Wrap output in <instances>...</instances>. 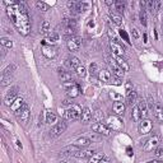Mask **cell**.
I'll use <instances>...</instances> for the list:
<instances>
[{"label": "cell", "mask_w": 163, "mask_h": 163, "mask_svg": "<svg viewBox=\"0 0 163 163\" xmlns=\"http://www.w3.org/2000/svg\"><path fill=\"white\" fill-rule=\"evenodd\" d=\"M6 13L10 18L12 23L15 25V28L19 31L21 35L27 36L31 31V23L28 17V9L23 3L19 2H5Z\"/></svg>", "instance_id": "cell-1"}, {"label": "cell", "mask_w": 163, "mask_h": 163, "mask_svg": "<svg viewBox=\"0 0 163 163\" xmlns=\"http://www.w3.org/2000/svg\"><path fill=\"white\" fill-rule=\"evenodd\" d=\"M82 108L80 106L78 105H72V107L69 110H66L64 112V116L68 118V120H76V118H80L82 116Z\"/></svg>", "instance_id": "cell-2"}, {"label": "cell", "mask_w": 163, "mask_h": 163, "mask_svg": "<svg viewBox=\"0 0 163 163\" xmlns=\"http://www.w3.org/2000/svg\"><path fill=\"white\" fill-rule=\"evenodd\" d=\"M159 143H161V139L158 135H154L152 138H149L147 140V143L144 144V150L145 152H153L154 149H157L159 147Z\"/></svg>", "instance_id": "cell-3"}, {"label": "cell", "mask_w": 163, "mask_h": 163, "mask_svg": "<svg viewBox=\"0 0 163 163\" xmlns=\"http://www.w3.org/2000/svg\"><path fill=\"white\" fill-rule=\"evenodd\" d=\"M92 130L94 133L101 134V135H105V136H108L111 134V129L106 124H102V122H94L92 125Z\"/></svg>", "instance_id": "cell-4"}, {"label": "cell", "mask_w": 163, "mask_h": 163, "mask_svg": "<svg viewBox=\"0 0 163 163\" xmlns=\"http://www.w3.org/2000/svg\"><path fill=\"white\" fill-rule=\"evenodd\" d=\"M138 129H139V133L142 135L149 134L152 131V129H153V122L150 121V120H148V118H143V120H140V121H139Z\"/></svg>", "instance_id": "cell-5"}, {"label": "cell", "mask_w": 163, "mask_h": 163, "mask_svg": "<svg viewBox=\"0 0 163 163\" xmlns=\"http://www.w3.org/2000/svg\"><path fill=\"white\" fill-rule=\"evenodd\" d=\"M107 126L111 130H120L122 127V122L117 116H110L107 118Z\"/></svg>", "instance_id": "cell-6"}, {"label": "cell", "mask_w": 163, "mask_h": 163, "mask_svg": "<svg viewBox=\"0 0 163 163\" xmlns=\"http://www.w3.org/2000/svg\"><path fill=\"white\" fill-rule=\"evenodd\" d=\"M17 94H18V87H12L10 91L6 93L5 99H4L6 106H12L13 105V102L18 98V97H17Z\"/></svg>", "instance_id": "cell-7"}, {"label": "cell", "mask_w": 163, "mask_h": 163, "mask_svg": "<svg viewBox=\"0 0 163 163\" xmlns=\"http://www.w3.org/2000/svg\"><path fill=\"white\" fill-rule=\"evenodd\" d=\"M66 127H68V125H66V122H65V121L57 122V124L54 126V129H52V130H51L50 133H51V135H52V136H60L61 134H64V133H65Z\"/></svg>", "instance_id": "cell-8"}, {"label": "cell", "mask_w": 163, "mask_h": 163, "mask_svg": "<svg viewBox=\"0 0 163 163\" xmlns=\"http://www.w3.org/2000/svg\"><path fill=\"white\" fill-rule=\"evenodd\" d=\"M80 46H82V38L76 37V36L70 37L69 41H68V47H69L70 51H78L80 49Z\"/></svg>", "instance_id": "cell-9"}, {"label": "cell", "mask_w": 163, "mask_h": 163, "mask_svg": "<svg viewBox=\"0 0 163 163\" xmlns=\"http://www.w3.org/2000/svg\"><path fill=\"white\" fill-rule=\"evenodd\" d=\"M108 65L111 66V69H112V73H114V75L116 76V78H120V79H121L122 76H124V73H125V72L117 65V63L115 61V60H108Z\"/></svg>", "instance_id": "cell-10"}, {"label": "cell", "mask_w": 163, "mask_h": 163, "mask_svg": "<svg viewBox=\"0 0 163 163\" xmlns=\"http://www.w3.org/2000/svg\"><path fill=\"white\" fill-rule=\"evenodd\" d=\"M110 49H111V52H112L115 56H122L124 52H125L122 45L117 44V42H111V44H110Z\"/></svg>", "instance_id": "cell-11"}, {"label": "cell", "mask_w": 163, "mask_h": 163, "mask_svg": "<svg viewBox=\"0 0 163 163\" xmlns=\"http://www.w3.org/2000/svg\"><path fill=\"white\" fill-rule=\"evenodd\" d=\"M125 110H126V106H125V103L124 102H115V103L112 105V111L117 115V116H121V115H124V112H125Z\"/></svg>", "instance_id": "cell-12"}, {"label": "cell", "mask_w": 163, "mask_h": 163, "mask_svg": "<svg viewBox=\"0 0 163 163\" xmlns=\"http://www.w3.org/2000/svg\"><path fill=\"white\" fill-rule=\"evenodd\" d=\"M80 150V148L79 147H76L75 144H73V145H69V147H66V148H64L61 152H60V154L61 156H70V154H74L76 153V152H79Z\"/></svg>", "instance_id": "cell-13"}, {"label": "cell", "mask_w": 163, "mask_h": 163, "mask_svg": "<svg viewBox=\"0 0 163 163\" xmlns=\"http://www.w3.org/2000/svg\"><path fill=\"white\" fill-rule=\"evenodd\" d=\"M138 107H139V110H140L142 120H143V118H147V117H148V115H149V112H148V106H147V102H145V101H143V99H140V101L138 102Z\"/></svg>", "instance_id": "cell-14"}, {"label": "cell", "mask_w": 163, "mask_h": 163, "mask_svg": "<svg viewBox=\"0 0 163 163\" xmlns=\"http://www.w3.org/2000/svg\"><path fill=\"white\" fill-rule=\"evenodd\" d=\"M92 117H93V112L91 111V108L85 107V108L83 110V112H82V116H80L82 122H83V124H87L88 121H91V120H92Z\"/></svg>", "instance_id": "cell-15"}, {"label": "cell", "mask_w": 163, "mask_h": 163, "mask_svg": "<svg viewBox=\"0 0 163 163\" xmlns=\"http://www.w3.org/2000/svg\"><path fill=\"white\" fill-rule=\"evenodd\" d=\"M42 54H44V56L47 57V59H54L56 56V50L54 47H51V46H44V49H42Z\"/></svg>", "instance_id": "cell-16"}, {"label": "cell", "mask_w": 163, "mask_h": 163, "mask_svg": "<svg viewBox=\"0 0 163 163\" xmlns=\"http://www.w3.org/2000/svg\"><path fill=\"white\" fill-rule=\"evenodd\" d=\"M18 114H19V120L22 121V124H25L29 120V114L31 112H29V110H28L27 106H24Z\"/></svg>", "instance_id": "cell-17"}, {"label": "cell", "mask_w": 163, "mask_h": 163, "mask_svg": "<svg viewBox=\"0 0 163 163\" xmlns=\"http://www.w3.org/2000/svg\"><path fill=\"white\" fill-rule=\"evenodd\" d=\"M96 153L93 149H87V150H79V152H76L75 154H74V157H76V158H91L93 154Z\"/></svg>", "instance_id": "cell-18"}, {"label": "cell", "mask_w": 163, "mask_h": 163, "mask_svg": "<svg viewBox=\"0 0 163 163\" xmlns=\"http://www.w3.org/2000/svg\"><path fill=\"white\" fill-rule=\"evenodd\" d=\"M25 105H24V101H23V98H21V97H18L14 102H13V105L10 106V108L13 110V111H15V112H19V111L24 107Z\"/></svg>", "instance_id": "cell-19"}, {"label": "cell", "mask_w": 163, "mask_h": 163, "mask_svg": "<svg viewBox=\"0 0 163 163\" xmlns=\"http://www.w3.org/2000/svg\"><path fill=\"white\" fill-rule=\"evenodd\" d=\"M98 79H99L101 82H105V83L110 82V80H111V72H108L107 69L99 70V73H98Z\"/></svg>", "instance_id": "cell-20"}, {"label": "cell", "mask_w": 163, "mask_h": 163, "mask_svg": "<svg viewBox=\"0 0 163 163\" xmlns=\"http://www.w3.org/2000/svg\"><path fill=\"white\" fill-rule=\"evenodd\" d=\"M115 61L117 63V65L121 68L124 72H129V70H130V66H129V64L122 59V56H115Z\"/></svg>", "instance_id": "cell-21"}, {"label": "cell", "mask_w": 163, "mask_h": 163, "mask_svg": "<svg viewBox=\"0 0 163 163\" xmlns=\"http://www.w3.org/2000/svg\"><path fill=\"white\" fill-rule=\"evenodd\" d=\"M153 115H154V117H156L157 120H159V121H162V120H163V107L159 103H156V106H154Z\"/></svg>", "instance_id": "cell-22"}, {"label": "cell", "mask_w": 163, "mask_h": 163, "mask_svg": "<svg viewBox=\"0 0 163 163\" xmlns=\"http://www.w3.org/2000/svg\"><path fill=\"white\" fill-rule=\"evenodd\" d=\"M17 69V66L14 65V64H12V65H8L5 69L3 70V73H2V78H10V75L14 73V70Z\"/></svg>", "instance_id": "cell-23"}, {"label": "cell", "mask_w": 163, "mask_h": 163, "mask_svg": "<svg viewBox=\"0 0 163 163\" xmlns=\"http://www.w3.org/2000/svg\"><path fill=\"white\" fill-rule=\"evenodd\" d=\"M68 96H69L70 98H75V97H78L79 96V93H80V87H79V84H75L74 87H72L70 89H68Z\"/></svg>", "instance_id": "cell-24"}, {"label": "cell", "mask_w": 163, "mask_h": 163, "mask_svg": "<svg viewBox=\"0 0 163 163\" xmlns=\"http://www.w3.org/2000/svg\"><path fill=\"white\" fill-rule=\"evenodd\" d=\"M136 99H138V93H136L135 91H129L127 92V96H126V102L129 105H133L136 102Z\"/></svg>", "instance_id": "cell-25"}, {"label": "cell", "mask_w": 163, "mask_h": 163, "mask_svg": "<svg viewBox=\"0 0 163 163\" xmlns=\"http://www.w3.org/2000/svg\"><path fill=\"white\" fill-rule=\"evenodd\" d=\"M76 147H79V148H87L88 145L91 144V139L88 138H79V139H76L75 143H74Z\"/></svg>", "instance_id": "cell-26"}, {"label": "cell", "mask_w": 163, "mask_h": 163, "mask_svg": "<svg viewBox=\"0 0 163 163\" xmlns=\"http://www.w3.org/2000/svg\"><path fill=\"white\" fill-rule=\"evenodd\" d=\"M103 153L102 152H96L93 156L89 158V163H99L102 159H103Z\"/></svg>", "instance_id": "cell-27"}, {"label": "cell", "mask_w": 163, "mask_h": 163, "mask_svg": "<svg viewBox=\"0 0 163 163\" xmlns=\"http://www.w3.org/2000/svg\"><path fill=\"white\" fill-rule=\"evenodd\" d=\"M59 78L63 83H65V82L72 80V75L68 72H65V70H59Z\"/></svg>", "instance_id": "cell-28"}, {"label": "cell", "mask_w": 163, "mask_h": 163, "mask_svg": "<svg viewBox=\"0 0 163 163\" xmlns=\"http://www.w3.org/2000/svg\"><path fill=\"white\" fill-rule=\"evenodd\" d=\"M131 117H133V120H134V121H140V120H142L140 110H139L138 105H136V106H134V108H133V112H131Z\"/></svg>", "instance_id": "cell-29"}, {"label": "cell", "mask_w": 163, "mask_h": 163, "mask_svg": "<svg viewBox=\"0 0 163 163\" xmlns=\"http://www.w3.org/2000/svg\"><path fill=\"white\" fill-rule=\"evenodd\" d=\"M139 21L142 23V25H147L148 24V15H147V10L145 9H142L140 13H139Z\"/></svg>", "instance_id": "cell-30"}, {"label": "cell", "mask_w": 163, "mask_h": 163, "mask_svg": "<svg viewBox=\"0 0 163 163\" xmlns=\"http://www.w3.org/2000/svg\"><path fill=\"white\" fill-rule=\"evenodd\" d=\"M89 9V4L88 3H83V2H78L76 3V6H75V10L76 12H85Z\"/></svg>", "instance_id": "cell-31"}, {"label": "cell", "mask_w": 163, "mask_h": 163, "mask_svg": "<svg viewBox=\"0 0 163 163\" xmlns=\"http://www.w3.org/2000/svg\"><path fill=\"white\" fill-rule=\"evenodd\" d=\"M57 40H59V35H57V33H50L49 37L46 40H44V42H42V44H44V46H46V42H50V44H55Z\"/></svg>", "instance_id": "cell-32"}, {"label": "cell", "mask_w": 163, "mask_h": 163, "mask_svg": "<svg viewBox=\"0 0 163 163\" xmlns=\"http://www.w3.org/2000/svg\"><path fill=\"white\" fill-rule=\"evenodd\" d=\"M57 121V116L55 115V112H47L46 114V122L47 124H55Z\"/></svg>", "instance_id": "cell-33"}, {"label": "cell", "mask_w": 163, "mask_h": 163, "mask_svg": "<svg viewBox=\"0 0 163 163\" xmlns=\"http://www.w3.org/2000/svg\"><path fill=\"white\" fill-rule=\"evenodd\" d=\"M147 10H149L153 15H156V0H148L147 2Z\"/></svg>", "instance_id": "cell-34"}, {"label": "cell", "mask_w": 163, "mask_h": 163, "mask_svg": "<svg viewBox=\"0 0 163 163\" xmlns=\"http://www.w3.org/2000/svg\"><path fill=\"white\" fill-rule=\"evenodd\" d=\"M74 70H75L76 75L80 76V78H84L85 74H87V69H85V66H84V65H82V64H80L78 68H76V69H74Z\"/></svg>", "instance_id": "cell-35"}, {"label": "cell", "mask_w": 163, "mask_h": 163, "mask_svg": "<svg viewBox=\"0 0 163 163\" xmlns=\"http://www.w3.org/2000/svg\"><path fill=\"white\" fill-rule=\"evenodd\" d=\"M115 9L117 13H124L125 10V3L121 2V0H117V2H115Z\"/></svg>", "instance_id": "cell-36"}, {"label": "cell", "mask_w": 163, "mask_h": 163, "mask_svg": "<svg viewBox=\"0 0 163 163\" xmlns=\"http://www.w3.org/2000/svg\"><path fill=\"white\" fill-rule=\"evenodd\" d=\"M0 42H2V45L6 49H12L13 47V42L10 38H8V37H3L2 40H0Z\"/></svg>", "instance_id": "cell-37"}, {"label": "cell", "mask_w": 163, "mask_h": 163, "mask_svg": "<svg viewBox=\"0 0 163 163\" xmlns=\"http://www.w3.org/2000/svg\"><path fill=\"white\" fill-rule=\"evenodd\" d=\"M63 24H64V27H74V28H75L76 22H75L73 18H65V19L63 21Z\"/></svg>", "instance_id": "cell-38"}, {"label": "cell", "mask_w": 163, "mask_h": 163, "mask_svg": "<svg viewBox=\"0 0 163 163\" xmlns=\"http://www.w3.org/2000/svg\"><path fill=\"white\" fill-rule=\"evenodd\" d=\"M98 73H99V69H98V65L96 64V63H92L91 65H89V74L91 75H98Z\"/></svg>", "instance_id": "cell-39"}, {"label": "cell", "mask_w": 163, "mask_h": 163, "mask_svg": "<svg viewBox=\"0 0 163 163\" xmlns=\"http://www.w3.org/2000/svg\"><path fill=\"white\" fill-rule=\"evenodd\" d=\"M110 98L112 101H115V102H120L122 99V96L117 92H110Z\"/></svg>", "instance_id": "cell-40"}, {"label": "cell", "mask_w": 163, "mask_h": 163, "mask_svg": "<svg viewBox=\"0 0 163 163\" xmlns=\"http://www.w3.org/2000/svg\"><path fill=\"white\" fill-rule=\"evenodd\" d=\"M75 32H76V29L74 27H64V35H66V36L74 37L75 36Z\"/></svg>", "instance_id": "cell-41"}, {"label": "cell", "mask_w": 163, "mask_h": 163, "mask_svg": "<svg viewBox=\"0 0 163 163\" xmlns=\"http://www.w3.org/2000/svg\"><path fill=\"white\" fill-rule=\"evenodd\" d=\"M36 6H37V9L41 10V12H47L49 10V5L46 3H44V2H37Z\"/></svg>", "instance_id": "cell-42"}, {"label": "cell", "mask_w": 163, "mask_h": 163, "mask_svg": "<svg viewBox=\"0 0 163 163\" xmlns=\"http://www.w3.org/2000/svg\"><path fill=\"white\" fill-rule=\"evenodd\" d=\"M111 19H112V22H114L116 25H121V24H122L121 17L117 15V14H111Z\"/></svg>", "instance_id": "cell-43"}, {"label": "cell", "mask_w": 163, "mask_h": 163, "mask_svg": "<svg viewBox=\"0 0 163 163\" xmlns=\"http://www.w3.org/2000/svg\"><path fill=\"white\" fill-rule=\"evenodd\" d=\"M41 32L45 33V35L50 32V23H49V21H44V23H42V25H41Z\"/></svg>", "instance_id": "cell-44"}, {"label": "cell", "mask_w": 163, "mask_h": 163, "mask_svg": "<svg viewBox=\"0 0 163 163\" xmlns=\"http://www.w3.org/2000/svg\"><path fill=\"white\" fill-rule=\"evenodd\" d=\"M157 159H162L163 158V145H159V147L156 149V153H154Z\"/></svg>", "instance_id": "cell-45"}, {"label": "cell", "mask_w": 163, "mask_h": 163, "mask_svg": "<svg viewBox=\"0 0 163 163\" xmlns=\"http://www.w3.org/2000/svg\"><path fill=\"white\" fill-rule=\"evenodd\" d=\"M69 61H70V66L73 68V69H76V68L80 65V61H79V60L76 59V57H70Z\"/></svg>", "instance_id": "cell-46"}, {"label": "cell", "mask_w": 163, "mask_h": 163, "mask_svg": "<svg viewBox=\"0 0 163 163\" xmlns=\"http://www.w3.org/2000/svg\"><path fill=\"white\" fill-rule=\"evenodd\" d=\"M93 118L97 120V121H101V120L103 118V114H102V111H101V110H97L96 112L93 114Z\"/></svg>", "instance_id": "cell-47"}, {"label": "cell", "mask_w": 163, "mask_h": 163, "mask_svg": "<svg viewBox=\"0 0 163 163\" xmlns=\"http://www.w3.org/2000/svg\"><path fill=\"white\" fill-rule=\"evenodd\" d=\"M75 84H76V82H74V80L72 79V80H69V82H65V83H63V87H64V88L68 91V89H70L72 87H74Z\"/></svg>", "instance_id": "cell-48"}, {"label": "cell", "mask_w": 163, "mask_h": 163, "mask_svg": "<svg viewBox=\"0 0 163 163\" xmlns=\"http://www.w3.org/2000/svg\"><path fill=\"white\" fill-rule=\"evenodd\" d=\"M13 143H14L15 148L18 149V150H22V149H23V147H22V143L19 142V139L17 138V136H13Z\"/></svg>", "instance_id": "cell-49"}, {"label": "cell", "mask_w": 163, "mask_h": 163, "mask_svg": "<svg viewBox=\"0 0 163 163\" xmlns=\"http://www.w3.org/2000/svg\"><path fill=\"white\" fill-rule=\"evenodd\" d=\"M131 35H133V37H134L135 40H138V38L140 37V32H139L138 28H135V27H134V28L131 29Z\"/></svg>", "instance_id": "cell-50"}, {"label": "cell", "mask_w": 163, "mask_h": 163, "mask_svg": "<svg viewBox=\"0 0 163 163\" xmlns=\"http://www.w3.org/2000/svg\"><path fill=\"white\" fill-rule=\"evenodd\" d=\"M147 106H148V110H152V111H153L154 106H156V102L153 101V98H152V97L148 99V102H147Z\"/></svg>", "instance_id": "cell-51"}, {"label": "cell", "mask_w": 163, "mask_h": 163, "mask_svg": "<svg viewBox=\"0 0 163 163\" xmlns=\"http://www.w3.org/2000/svg\"><path fill=\"white\" fill-rule=\"evenodd\" d=\"M120 35H121V37H124V40H125L126 42H130V41H129V36H127V33H126L124 29H120Z\"/></svg>", "instance_id": "cell-52"}, {"label": "cell", "mask_w": 163, "mask_h": 163, "mask_svg": "<svg viewBox=\"0 0 163 163\" xmlns=\"http://www.w3.org/2000/svg\"><path fill=\"white\" fill-rule=\"evenodd\" d=\"M161 6H162V3L159 0H156V13H158L161 10Z\"/></svg>", "instance_id": "cell-53"}, {"label": "cell", "mask_w": 163, "mask_h": 163, "mask_svg": "<svg viewBox=\"0 0 163 163\" xmlns=\"http://www.w3.org/2000/svg\"><path fill=\"white\" fill-rule=\"evenodd\" d=\"M63 103H64L65 106H69V105H74V103H73V102H72V101H70L69 98H66V99H64V101H63Z\"/></svg>", "instance_id": "cell-54"}, {"label": "cell", "mask_w": 163, "mask_h": 163, "mask_svg": "<svg viewBox=\"0 0 163 163\" xmlns=\"http://www.w3.org/2000/svg\"><path fill=\"white\" fill-rule=\"evenodd\" d=\"M99 163H111V161H110L108 157H103V159H102Z\"/></svg>", "instance_id": "cell-55"}, {"label": "cell", "mask_w": 163, "mask_h": 163, "mask_svg": "<svg viewBox=\"0 0 163 163\" xmlns=\"http://www.w3.org/2000/svg\"><path fill=\"white\" fill-rule=\"evenodd\" d=\"M114 83H115L116 85H120V84H121V80H120V78H115V79H114Z\"/></svg>", "instance_id": "cell-56"}, {"label": "cell", "mask_w": 163, "mask_h": 163, "mask_svg": "<svg viewBox=\"0 0 163 163\" xmlns=\"http://www.w3.org/2000/svg\"><path fill=\"white\" fill-rule=\"evenodd\" d=\"M147 163H162V162H161V159H154V161H149Z\"/></svg>", "instance_id": "cell-57"}, {"label": "cell", "mask_w": 163, "mask_h": 163, "mask_svg": "<svg viewBox=\"0 0 163 163\" xmlns=\"http://www.w3.org/2000/svg\"><path fill=\"white\" fill-rule=\"evenodd\" d=\"M106 4L111 6V5H115V2H111V0H107V2H106Z\"/></svg>", "instance_id": "cell-58"}, {"label": "cell", "mask_w": 163, "mask_h": 163, "mask_svg": "<svg viewBox=\"0 0 163 163\" xmlns=\"http://www.w3.org/2000/svg\"><path fill=\"white\" fill-rule=\"evenodd\" d=\"M60 163H74V162H72V161H63V162H60Z\"/></svg>", "instance_id": "cell-59"}]
</instances>
